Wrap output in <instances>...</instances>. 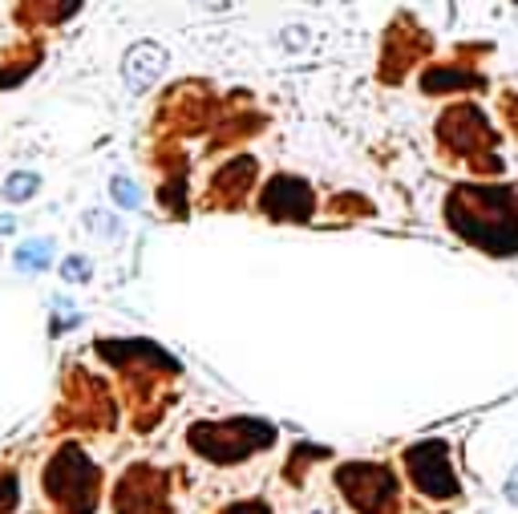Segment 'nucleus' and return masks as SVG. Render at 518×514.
I'll return each mask as SVG.
<instances>
[{
	"instance_id": "obj_1",
	"label": "nucleus",
	"mask_w": 518,
	"mask_h": 514,
	"mask_svg": "<svg viewBox=\"0 0 518 514\" xmlns=\"http://www.w3.org/2000/svg\"><path fill=\"white\" fill-rule=\"evenodd\" d=\"M446 219L458 236L490 256L518 251V194L498 186H458L449 191Z\"/></svg>"
},
{
	"instance_id": "obj_2",
	"label": "nucleus",
	"mask_w": 518,
	"mask_h": 514,
	"mask_svg": "<svg viewBox=\"0 0 518 514\" xmlns=\"http://www.w3.org/2000/svg\"><path fill=\"white\" fill-rule=\"evenodd\" d=\"M195 454H203L206 462H243L256 450L276 442V429L259 417H231V422H203L191 425L186 434Z\"/></svg>"
},
{
	"instance_id": "obj_3",
	"label": "nucleus",
	"mask_w": 518,
	"mask_h": 514,
	"mask_svg": "<svg viewBox=\"0 0 518 514\" xmlns=\"http://www.w3.org/2000/svg\"><path fill=\"white\" fill-rule=\"evenodd\" d=\"M45 494L65 514H90L98 502V466L86 457V450L65 446V450L45 466Z\"/></svg>"
},
{
	"instance_id": "obj_4",
	"label": "nucleus",
	"mask_w": 518,
	"mask_h": 514,
	"mask_svg": "<svg viewBox=\"0 0 518 514\" xmlns=\"http://www.w3.org/2000/svg\"><path fill=\"white\" fill-rule=\"evenodd\" d=\"M336 486L348 507L361 514H393L397 510V478L381 462H348L336 470Z\"/></svg>"
},
{
	"instance_id": "obj_5",
	"label": "nucleus",
	"mask_w": 518,
	"mask_h": 514,
	"mask_svg": "<svg viewBox=\"0 0 518 514\" xmlns=\"http://www.w3.org/2000/svg\"><path fill=\"white\" fill-rule=\"evenodd\" d=\"M405 470H409V482L418 486L426 498H433V502L458 498V474H454V462H449L446 442L409 446V450H405Z\"/></svg>"
},
{
	"instance_id": "obj_6",
	"label": "nucleus",
	"mask_w": 518,
	"mask_h": 514,
	"mask_svg": "<svg viewBox=\"0 0 518 514\" xmlns=\"http://www.w3.org/2000/svg\"><path fill=\"white\" fill-rule=\"evenodd\" d=\"M438 134H441V146L458 158H474V154H482L486 146H494V134H490V126L478 106H454L438 121Z\"/></svg>"
},
{
	"instance_id": "obj_7",
	"label": "nucleus",
	"mask_w": 518,
	"mask_h": 514,
	"mask_svg": "<svg viewBox=\"0 0 518 514\" xmlns=\"http://www.w3.org/2000/svg\"><path fill=\"white\" fill-rule=\"evenodd\" d=\"M312 207H316V199H312V191H308V183L291 179V174H276V179L259 191V211L268 215V219L304 223L308 215H312Z\"/></svg>"
},
{
	"instance_id": "obj_8",
	"label": "nucleus",
	"mask_w": 518,
	"mask_h": 514,
	"mask_svg": "<svg viewBox=\"0 0 518 514\" xmlns=\"http://www.w3.org/2000/svg\"><path fill=\"white\" fill-rule=\"evenodd\" d=\"M163 478L146 466L130 470L118 486V514H166V490Z\"/></svg>"
},
{
	"instance_id": "obj_9",
	"label": "nucleus",
	"mask_w": 518,
	"mask_h": 514,
	"mask_svg": "<svg viewBox=\"0 0 518 514\" xmlns=\"http://www.w3.org/2000/svg\"><path fill=\"white\" fill-rule=\"evenodd\" d=\"M163 69H166V49L154 41L130 45V53L122 58V78H126L130 93H146L158 78H163Z\"/></svg>"
},
{
	"instance_id": "obj_10",
	"label": "nucleus",
	"mask_w": 518,
	"mask_h": 514,
	"mask_svg": "<svg viewBox=\"0 0 518 514\" xmlns=\"http://www.w3.org/2000/svg\"><path fill=\"white\" fill-rule=\"evenodd\" d=\"M251 183H256V163L251 158H235V163H227L211 179V194H219V203H227V207H239L243 194L251 191Z\"/></svg>"
},
{
	"instance_id": "obj_11",
	"label": "nucleus",
	"mask_w": 518,
	"mask_h": 514,
	"mask_svg": "<svg viewBox=\"0 0 518 514\" xmlns=\"http://www.w3.org/2000/svg\"><path fill=\"white\" fill-rule=\"evenodd\" d=\"M13 264H16V272H25V276L45 272V267L53 264V239H29V243H21V247H16V256H13Z\"/></svg>"
},
{
	"instance_id": "obj_12",
	"label": "nucleus",
	"mask_w": 518,
	"mask_h": 514,
	"mask_svg": "<svg viewBox=\"0 0 518 514\" xmlns=\"http://www.w3.org/2000/svg\"><path fill=\"white\" fill-rule=\"evenodd\" d=\"M482 86V78H474V73L466 69H429L426 78H421V89L429 93H441V89H474Z\"/></svg>"
},
{
	"instance_id": "obj_13",
	"label": "nucleus",
	"mask_w": 518,
	"mask_h": 514,
	"mask_svg": "<svg viewBox=\"0 0 518 514\" xmlns=\"http://www.w3.org/2000/svg\"><path fill=\"white\" fill-rule=\"evenodd\" d=\"M37 191H41V179H37L33 171H16V174H8L5 186H0L5 203H29Z\"/></svg>"
},
{
	"instance_id": "obj_14",
	"label": "nucleus",
	"mask_w": 518,
	"mask_h": 514,
	"mask_svg": "<svg viewBox=\"0 0 518 514\" xmlns=\"http://www.w3.org/2000/svg\"><path fill=\"white\" fill-rule=\"evenodd\" d=\"M21 502V482H16V474L0 470V514H8Z\"/></svg>"
},
{
	"instance_id": "obj_15",
	"label": "nucleus",
	"mask_w": 518,
	"mask_h": 514,
	"mask_svg": "<svg viewBox=\"0 0 518 514\" xmlns=\"http://www.w3.org/2000/svg\"><path fill=\"white\" fill-rule=\"evenodd\" d=\"M110 194H114V203H118V207H130V211H134L138 203H143V194H138V186L130 183V179H122V174H118L114 183H110Z\"/></svg>"
},
{
	"instance_id": "obj_16",
	"label": "nucleus",
	"mask_w": 518,
	"mask_h": 514,
	"mask_svg": "<svg viewBox=\"0 0 518 514\" xmlns=\"http://www.w3.org/2000/svg\"><path fill=\"white\" fill-rule=\"evenodd\" d=\"M61 276L69 279V284H78V279H90V264H86V256H65Z\"/></svg>"
},
{
	"instance_id": "obj_17",
	"label": "nucleus",
	"mask_w": 518,
	"mask_h": 514,
	"mask_svg": "<svg viewBox=\"0 0 518 514\" xmlns=\"http://www.w3.org/2000/svg\"><path fill=\"white\" fill-rule=\"evenodd\" d=\"M8 231H16V219L13 215H0V236H8Z\"/></svg>"
}]
</instances>
